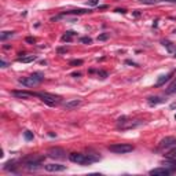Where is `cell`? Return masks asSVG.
I'll use <instances>...</instances> for the list:
<instances>
[{
    "label": "cell",
    "instance_id": "12",
    "mask_svg": "<svg viewBox=\"0 0 176 176\" xmlns=\"http://www.w3.org/2000/svg\"><path fill=\"white\" fill-rule=\"evenodd\" d=\"M45 171L48 172H63L66 171V165H61V164H47L44 165Z\"/></svg>",
    "mask_w": 176,
    "mask_h": 176
},
{
    "label": "cell",
    "instance_id": "30",
    "mask_svg": "<svg viewBox=\"0 0 176 176\" xmlns=\"http://www.w3.org/2000/svg\"><path fill=\"white\" fill-rule=\"evenodd\" d=\"M26 43H29V44L36 43V39H35V37H32V36H29V37H26Z\"/></svg>",
    "mask_w": 176,
    "mask_h": 176
},
{
    "label": "cell",
    "instance_id": "5",
    "mask_svg": "<svg viewBox=\"0 0 176 176\" xmlns=\"http://www.w3.org/2000/svg\"><path fill=\"white\" fill-rule=\"evenodd\" d=\"M107 149L114 154H127L133 150V146L128 145V143H114V145H110Z\"/></svg>",
    "mask_w": 176,
    "mask_h": 176
},
{
    "label": "cell",
    "instance_id": "3",
    "mask_svg": "<svg viewBox=\"0 0 176 176\" xmlns=\"http://www.w3.org/2000/svg\"><path fill=\"white\" fill-rule=\"evenodd\" d=\"M36 96L40 98L41 101L48 105V106H59L62 103V98L54 94H48V92H36Z\"/></svg>",
    "mask_w": 176,
    "mask_h": 176
},
{
    "label": "cell",
    "instance_id": "10",
    "mask_svg": "<svg viewBox=\"0 0 176 176\" xmlns=\"http://www.w3.org/2000/svg\"><path fill=\"white\" fill-rule=\"evenodd\" d=\"M173 171L168 168V167H164V168H154V169H151L149 173L151 176H169Z\"/></svg>",
    "mask_w": 176,
    "mask_h": 176
},
{
    "label": "cell",
    "instance_id": "11",
    "mask_svg": "<svg viewBox=\"0 0 176 176\" xmlns=\"http://www.w3.org/2000/svg\"><path fill=\"white\" fill-rule=\"evenodd\" d=\"M11 94L14 96L19 98V99H29L32 96H36V92H30V91H25V89H22V91H13Z\"/></svg>",
    "mask_w": 176,
    "mask_h": 176
},
{
    "label": "cell",
    "instance_id": "13",
    "mask_svg": "<svg viewBox=\"0 0 176 176\" xmlns=\"http://www.w3.org/2000/svg\"><path fill=\"white\" fill-rule=\"evenodd\" d=\"M173 70H171L169 73H167V74H162V76H160L158 77V80H157V83H156V87H161V85H164L167 81H169V79L173 76Z\"/></svg>",
    "mask_w": 176,
    "mask_h": 176
},
{
    "label": "cell",
    "instance_id": "25",
    "mask_svg": "<svg viewBox=\"0 0 176 176\" xmlns=\"http://www.w3.org/2000/svg\"><path fill=\"white\" fill-rule=\"evenodd\" d=\"M24 136H25L26 140H33V132L25 131V132H24Z\"/></svg>",
    "mask_w": 176,
    "mask_h": 176
},
{
    "label": "cell",
    "instance_id": "38",
    "mask_svg": "<svg viewBox=\"0 0 176 176\" xmlns=\"http://www.w3.org/2000/svg\"><path fill=\"white\" fill-rule=\"evenodd\" d=\"M175 120H176V114H175Z\"/></svg>",
    "mask_w": 176,
    "mask_h": 176
},
{
    "label": "cell",
    "instance_id": "7",
    "mask_svg": "<svg viewBox=\"0 0 176 176\" xmlns=\"http://www.w3.org/2000/svg\"><path fill=\"white\" fill-rule=\"evenodd\" d=\"M176 146V138L175 136H167L164 138L160 143H158V147L157 150L161 151V150H168V149H172Z\"/></svg>",
    "mask_w": 176,
    "mask_h": 176
},
{
    "label": "cell",
    "instance_id": "23",
    "mask_svg": "<svg viewBox=\"0 0 176 176\" xmlns=\"http://www.w3.org/2000/svg\"><path fill=\"white\" fill-rule=\"evenodd\" d=\"M79 65H83V59H73L69 62V66H79Z\"/></svg>",
    "mask_w": 176,
    "mask_h": 176
},
{
    "label": "cell",
    "instance_id": "18",
    "mask_svg": "<svg viewBox=\"0 0 176 176\" xmlns=\"http://www.w3.org/2000/svg\"><path fill=\"white\" fill-rule=\"evenodd\" d=\"M175 92H176V77L173 79V81L168 85V88L165 89V95H172V94H175Z\"/></svg>",
    "mask_w": 176,
    "mask_h": 176
},
{
    "label": "cell",
    "instance_id": "37",
    "mask_svg": "<svg viewBox=\"0 0 176 176\" xmlns=\"http://www.w3.org/2000/svg\"><path fill=\"white\" fill-rule=\"evenodd\" d=\"M173 57H175V58H176V51H175V55H173Z\"/></svg>",
    "mask_w": 176,
    "mask_h": 176
},
{
    "label": "cell",
    "instance_id": "35",
    "mask_svg": "<svg viewBox=\"0 0 176 176\" xmlns=\"http://www.w3.org/2000/svg\"><path fill=\"white\" fill-rule=\"evenodd\" d=\"M72 76H73V77H80V76H81V74H80L79 72H76V73H73V74H72Z\"/></svg>",
    "mask_w": 176,
    "mask_h": 176
},
{
    "label": "cell",
    "instance_id": "21",
    "mask_svg": "<svg viewBox=\"0 0 176 176\" xmlns=\"http://www.w3.org/2000/svg\"><path fill=\"white\" fill-rule=\"evenodd\" d=\"M13 36H14V32H3V33H1V36H0V40H1V41H4V40H7V39L13 37Z\"/></svg>",
    "mask_w": 176,
    "mask_h": 176
},
{
    "label": "cell",
    "instance_id": "22",
    "mask_svg": "<svg viewBox=\"0 0 176 176\" xmlns=\"http://www.w3.org/2000/svg\"><path fill=\"white\" fill-rule=\"evenodd\" d=\"M26 168L29 171H37L39 168H41V164H28Z\"/></svg>",
    "mask_w": 176,
    "mask_h": 176
},
{
    "label": "cell",
    "instance_id": "17",
    "mask_svg": "<svg viewBox=\"0 0 176 176\" xmlns=\"http://www.w3.org/2000/svg\"><path fill=\"white\" fill-rule=\"evenodd\" d=\"M37 61V57L36 55H28V57H19L18 58V62H22V63H30V62H35Z\"/></svg>",
    "mask_w": 176,
    "mask_h": 176
},
{
    "label": "cell",
    "instance_id": "2",
    "mask_svg": "<svg viewBox=\"0 0 176 176\" xmlns=\"http://www.w3.org/2000/svg\"><path fill=\"white\" fill-rule=\"evenodd\" d=\"M43 80H44L43 73H41V72H36V73H33V74L29 76V77L19 79L18 83H21L22 85H25V87H28V88H30V87H36V85H39Z\"/></svg>",
    "mask_w": 176,
    "mask_h": 176
},
{
    "label": "cell",
    "instance_id": "16",
    "mask_svg": "<svg viewBox=\"0 0 176 176\" xmlns=\"http://www.w3.org/2000/svg\"><path fill=\"white\" fill-rule=\"evenodd\" d=\"M76 35H77L76 32H73V30H68V32H66V33H65V35L62 36V41H63V43H65V41H66V43H70V41L73 40V37H74Z\"/></svg>",
    "mask_w": 176,
    "mask_h": 176
},
{
    "label": "cell",
    "instance_id": "6",
    "mask_svg": "<svg viewBox=\"0 0 176 176\" xmlns=\"http://www.w3.org/2000/svg\"><path fill=\"white\" fill-rule=\"evenodd\" d=\"M92 13L89 8H77V10H70V11H63L62 14H59V15H57V17H54L52 18V21H58V19L63 18V17H68V15H84V14H89Z\"/></svg>",
    "mask_w": 176,
    "mask_h": 176
},
{
    "label": "cell",
    "instance_id": "26",
    "mask_svg": "<svg viewBox=\"0 0 176 176\" xmlns=\"http://www.w3.org/2000/svg\"><path fill=\"white\" fill-rule=\"evenodd\" d=\"M140 3H143V4H157L160 0H139Z\"/></svg>",
    "mask_w": 176,
    "mask_h": 176
},
{
    "label": "cell",
    "instance_id": "36",
    "mask_svg": "<svg viewBox=\"0 0 176 176\" xmlns=\"http://www.w3.org/2000/svg\"><path fill=\"white\" fill-rule=\"evenodd\" d=\"M1 68H7V63L4 61H1Z\"/></svg>",
    "mask_w": 176,
    "mask_h": 176
},
{
    "label": "cell",
    "instance_id": "4",
    "mask_svg": "<svg viewBox=\"0 0 176 176\" xmlns=\"http://www.w3.org/2000/svg\"><path fill=\"white\" fill-rule=\"evenodd\" d=\"M142 124L140 120H131L128 117H121L117 121V128L118 129H123V131H127V129H132V128H136Z\"/></svg>",
    "mask_w": 176,
    "mask_h": 176
},
{
    "label": "cell",
    "instance_id": "34",
    "mask_svg": "<svg viewBox=\"0 0 176 176\" xmlns=\"http://www.w3.org/2000/svg\"><path fill=\"white\" fill-rule=\"evenodd\" d=\"M160 1H167V3H173V4H176V0H160Z\"/></svg>",
    "mask_w": 176,
    "mask_h": 176
},
{
    "label": "cell",
    "instance_id": "32",
    "mask_svg": "<svg viewBox=\"0 0 176 176\" xmlns=\"http://www.w3.org/2000/svg\"><path fill=\"white\" fill-rule=\"evenodd\" d=\"M127 65H132V66H138V63H135V62H132V61H125Z\"/></svg>",
    "mask_w": 176,
    "mask_h": 176
},
{
    "label": "cell",
    "instance_id": "28",
    "mask_svg": "<svg viewBox=\"0 0 176 176\" xmlns=\"http://www.w3.org/2000/svg\"><path fill=\"white\" fill-rule=\"evenodd\" d=\"M98 76L101 77L102 80H105V79H106L109 74H107V72H105V70H98Z\"/></svg>",
    "mask_w": 176,
    "mask_h": 176
},
{
    "label": "cell",
    "instance_id": "31",
    "mask_svg": "<svg viewBox=\"0 0 176 176\" xmlns=\"http://www.w3.org/2000/svg\"><path fill=\"white\" fill-rule=\"evenodd\" d=\"M116 13H121V14H127V10L125 8H117Z\"/></svg>",
    "mask_w": 176,
    "mask_h": 176
},
{
    "label": "cell",
    "instance_id": "27",
    "mask_svg": "<svg viewBox=\"0 0 176 176\" xmlns=\"http://www.w3.org/2000/svg\"><path fill=\"white\" fill-rule=\"evenodd\" d=\"M80 41H81V43H84V44H91V43H92V39L88 37V36H85V37L80 39Z\"/></svg>",
    "mask_w": 176,
    "mask_h": 176
},
{
    "label": "cell",
    "instance_id": "1",
    "mask_svg": "<svg viewBox=\"0 0 176 176\" xmlns=\"http://www.w3.org/2000/svg\"><path fill=\"white\" fill-rule=\"evenodd\" d=\"M69 160L72 162L79 164V165H91V164L99 161L101 157L96 156V154H83V153H70L69 154Z\"/></svg>",
    "mask_w": 176,
    "mask_h": 176
},
{
    "label": "cell",
    "instance_id": "29",
    "mask_svg": "<svg viewBox=\"0 0 176 176\" xmlns=\"http://www.w3.org/2000/svg\"><path fill=\"white\" fill-rule=\"evenodd\" d=\"M87 4H88V6L95 7V6H98V4H99V0H88Z\"/></svg>",
    "mask_w": 176,
    "mask_h": 176
},
{
    "label": "cell",
    "instance_id": "8",
    "mask_svg": "<svg viewBox=\"0 0 176 176\" xmlns=\"http://www.w3.org/2000/svg\"><path fill=\"white\" fill-rule=\"evenodd\" d=\"M47 156L50 158H55V160H63L66 158V151L61 147H51L47 150Z\"/></svg>",
    "mask_w": 176,
    "mask_h": 176
},
{
    "label": "cell",
    "instance_id": "9",
    "mask_svg": "<svg viewBox=\"0 0 176 176\" xmlns=\"http://www.w3.org/2000/svg\"><path fill=\"white\" fill-rule=\"evenodd\" d=\"M44 156H37V154H30V156H26L22 158V162L24 164H41L44 161Z\"/></svg>",
    "mask_w": 176,
    "mask_h": 176
},
{
    "label": "cell",
    "instance_id": "20",
    "mask_svg": "<svg viewBox=\"0 0 176 176\" xmlns=\"http://www.w3.org/2000/svg\"><path fill=\"white\" fill-rule=\"evenodd\" d=\"M162 44H164V47H167V50H168V52H173V50H175V47L172 45V43H171L169 40H164Z\"/></svg>",
    "mask_w": 176,
    "mask_h": 176
},
{
    "label": "cell",
    "instance_id": "14",
    "mask_svg": "<svg viewBox=\"0 0 176 176\" xmlns=\"http://www.w3.org/2000/svg\"><path fill=\"white\" fill-rule=\"evenodd\" d=\"M81 105V101L80 99H73V101H69L66 102V103H63V107L66 109V110H73L76 107H79Z\"/></svg>",
    "mask_w": 176,
    "mask_h": 176
},
{
    "label": "cell",
    "instance_id": "15",
    "mask_svg": "<svg viewBox=\"0 0 176 176\" xmlns=\"http://www.w3.org/2000/svg\"><path fill=\"white\" fill-rule=\"evenodd\" d=\"M147 102H149L150 106H156V105L162 103L164 99L161 98V96H149V98H147Z\"/></svg>",
    "mask_w": 176,
    "mask_h": 176
},
{
    "label": "cell",
    "instance_id": "33",
    "mask_svg": "<svg viewBox=\"0 0 176 176\" xmlns=\"http://www.w3.org/2000/svg\"><path fill=\"white\" fill-rule=\"evenodd\" d=\"M68 51V48H58V52L59 54H62V52H66Z\"/></svg>",
    "mask_w": 176,
    "mask_h": 176
},
{
    "label": "cell",
    "instance_id": "19",
    "mask_svg": "<svg viewBox=\"0 0 176 176\" xmlns=\"http://www.w3.org/2000/svg\"><path fill=\"white\" fill-rule=\"evenodd\" d=\"M165 158L167 160H176V146L168 150V153L165 154Z\"/></svg>",
    "mask_w": 176,
    "mask_h": 176
},
{
    "label": "cell",
    "instance_id": "24",
    "mask_svg": "<svg viewBox=\"0 0 176 176\" xmlns=\"http://www.w3.org/2000/svg\"><path fill=\"white\" fill-rule=\"evenodd\" d=\"M109 37H110V35H109V33H102V35L98 36V41H105V40H107Z\"/></svg>",
    "mask_w": 176,
    "mask_h": 176
}]
</instances>
